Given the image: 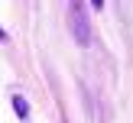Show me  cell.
<instances>
[{
    "label": "cell",
    "instance_id": "3957f363",
    "mask_svg": "<svg viewBox=\"0 0 133 123\" xmlns=\"http://www.w3.org/2000/svg\"><path fill=\"white\" fill-rule=\"evenodd\" d=\"M0 39H6V32H3V29H0Z\"/></svg>",
    "mask_w": 133,
    "mask_h": 123
},
{
    "label": "cell",
    "instance_id": "7a4b0ae2",
    "mask_svg": "<svg viewBox=\"0 0 133 123\" xmlns=\"http://www.w3.org/2000/svg\"><path fill=\"white\" fill-rule=\"evenodd\" d=\"M13 104H16V113H19V117H26V100H23V97H16Z\"/></svg>",
    "mask_w": 133,
    "mask_h": 123
},
{
    "label": "cell",
    "instance_id": "6da1fadb",
    "mask_svg": "<svg viewBox=\"0 0 133 123\" xmlns=\"http://www.w3.org/2000/svg\"><path fill=\"white\" fill-rule=\"evenodd\" d=\"M71 32H75V39L78 42H88L91 39V32H88V16H84V10H81V0H71Z\"/></svg>",
    "mask_w": 133,
    "mask_h": 123
}]
</instances>
